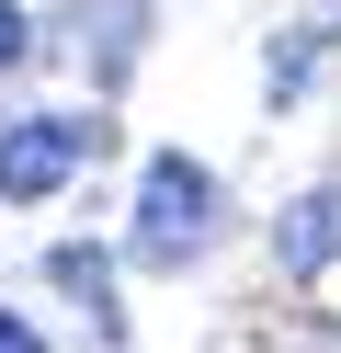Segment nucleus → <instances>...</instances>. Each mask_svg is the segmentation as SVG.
I'll use <instances>...</instances> for the list:
<instances>
[{"label":"nucleus","instance_id":"obj_4","mask_svg":"<svg viewBox=\"0 0 341 353\" xmlns=\"http://www.w3.org/2000/svg\"><path fill=\"white\" fill-rule=\"evenodd\" d=\"M273 262H285L296 285H307V274H341V171H318L307 194H285V216H273Z\"/></svg>","mask_w":341,"mask_h":353},{"label":"nucleus","instance_id":"obj_1","mask_svg":"<svg viewBox=\"0 0 341 353\" xmlns=\"http://www.w3.org/2000/svg\"><path fill=\"white\" fill-rule=\"evenodd\" d=\"M216 171L194 160V148H159L148 171H136V216H125V262L136 274H182V262L216 251Z\"/></svg>","mask_w":341,"mask_h":353},{"label":"nucleus","instance_id":"obj_5","mask_svg":"<svg viewBox=\"0 0 341 353\" xmlns=\"http://www.w3.org/2000/svg\"><path fill=\"white\" fill-rule=\"evenodd\" d=\"M45 285H57V296H80L103 342H125V307H114V251H91V239H57V251H45Z\"/></svg>","mask_w":341,"mask_h":353},{"label":"nucleus","instance_id":"obj_3","mask_svg":"<svg viewBox=\"0 0 341 353\" xmlns=\"http://www.w3.org/2000/svg\"><path fill=\"white\" fill-rule=\"evenodd\" d=\"M57 34L80 46V69L103 80H136V57H148V0H57Z\"/></svg>","mask_w":341,"mask_h":353},{"label":"nucleus","instance_id":"obj_7","mask_svg":"<svg viewBox=\"0 0 341 353\" xmlns=\"http://www.w3.org/2000/svg\"><path fill=\"white\" fill-rule=\"evenodd\" d=\"M0 353H45V330L23 319V307H0Z\"/></svg>","mask_w":341,"mask_h":353},{"label":"nucleus","instance_id":"obj_6","mask_svg":"<svg viewBox=\"0 0 341 353\" xmlns=\"http://www.w3.org/2000/svg\"><path fill=\"white\" fill-rule=\"evenodd\" d=\"M23 57H34V12H23V0H0V69H23Z\"/></svg>","mask_w":341,"mask_h":353},{"label":"nucleus","instance_id":"obj_2","mask_svg":"<svg viewBox=\"0 0 341 353\" xmlns=\"http://www.w3.org/2000/svg\"><path fill=\"white\" fill-rule=\"evenodd\" d=\"M103 160V114H0V205H45Z\"/></svg>","mask_w":341,"mask_h":353}]
</instances>
